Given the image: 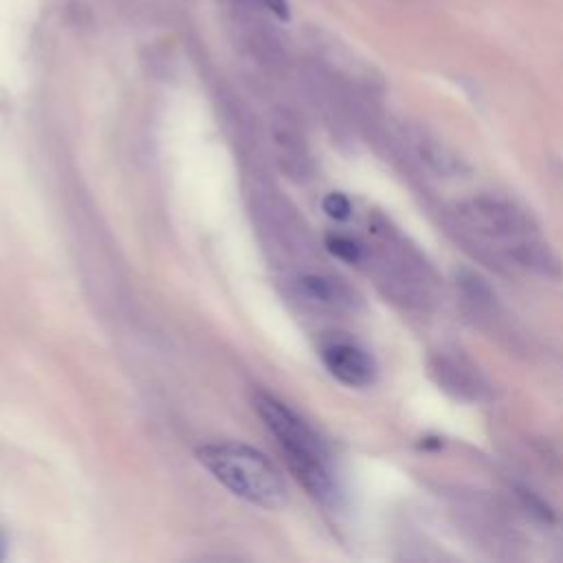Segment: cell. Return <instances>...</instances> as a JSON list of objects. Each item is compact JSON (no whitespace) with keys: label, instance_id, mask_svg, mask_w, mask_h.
<instances>
[{"label":"cell","instance_id":"cell-1","mask_svg":"<svg viewBox=\"0 0 563 563\" xmlns=\"http://www.w3.org/2000/svg\"><path fill=\"white\" fill-rule=\"evenodd\" d=\"M460 227L490 253V260L499 266L504 262L530 271L534 275L559 279L563 264L541 235L532 216L499 196H475L455 207Z\"/></svg>","mask_w":563,"mask_h":563},{"label":"cell","instance_id":"cell-2","mask_svg":"<svg viewBox=\"0 0 563 563\" xmlns=\"http://www.w3.org/2000/svg\"><path fill=\"white\" fill-rule=\"evenodd\" d=\"M196 455L235 497L266 510H277L286 504V482L262 451L242 442H209Z\"/></svg>","mask_w":563,"mask_h":563},{"label":"cell","instance_id":"cell-3","mask_svg":"<svg viewBox=\"0 0 563 563\" xmlns=\"http://www.w3.org/2000/svg\"><path fill=\"white\" fill-rule=\"evenodd\" d=\"M253 405L266 429L277 438V444L301 486L310 490L312 497L332 501L334 479L325 449L317 433L292 409L271 394L257 391Z\"/></svg>","mask_w":563,"mask_h":563},{"label":"cell","instance_id":"cell-4","mask_svg":"<svg viewBox=\"0 0 563 563\" xmlns=\"http://www.w3.org/2000/svg\"><path fill=\"white\" fill-rule=\"evenodd\" d=\"M321 361L328 372L350 387H367L376 378L374 358L350 341H330L321 347Z\"/></svg>","mask_w":563,"mask_h":563},{"label":"cell","instance_id":"cell-5","mask_svg":"<svg viewBox=\"0 0 563 563\" xmlns=\"http://www.w3.org/2000/svg\"><path fill=\"white\" fill-rule=\"evenodd\" d=\"M429 372L446 394L464 402H475L486 391V383L482 380L479 372L460 356L455 358L451 354L438 352L429 358Z\"/></svg>","mask_w":563,"mask_h":563},{"label":"cell","instance_id":"cell-6","mask_svg":"<svg viewBox=\"0 0 563 563\" xmlns=\"http://www.w3.org/2000/svg\"><path fill=\"white\" fill-rule=\"evenodd\" d=\"M297 292L303 301L325 310H350L356 306L354 290L330 275H303L297 279Z\"/></svg>","mask_w":563,"mask_h":563},{"label":"cell","instance_id":"cell-7","mask_svg":"<svg viewBox=\"0 0 563 563\" xmlns=\"http://www.w3.org/2000/svg\"><path fill=\"white\" fill-rule=\"evenodd\" d=\"M411 141H413V152H416L418 161L424 163L427 169H431L433 174L444 176V178H455V176H462L468 172V167L455 152H451L446 145L431 139L429 134L413 132Z\"/></svg>","mask_w":563,"mask_h":563},{"label":"cell","instance_id":"cell-8","mask_svg":"<svg viewBox=\"0 0 563 563\" xmlns=\"http://www.w3.org/2000/svg\"><path fill=\"white\" fill-rule=\"evenodd\" d=\"M455 284L460 288L462 299L473 308V310H493L495 306V292L493 288L473 271H460L455 275Z\"/></svg>","mask_w":563,"mask_h":563},{"label":"cell","instance_id":"cell-9","mask_svg":"<svg viewBox=\"0 0 563 563\" xmlns=\"http://www.w3.org/2000/svg\"><path fill=\"white\" fill-rule=\"evenodd\" d=\"M231 13H266L277 20H288L290 9L286 0H227Z\"/></svg>","mask_w":563,"mask_h":563},{"label":"cell","instance_id":"cell-10","mask_svg":"<svg viewBox=\"0 0 563 563\" xmlns=\"http://www.w3.org/2000/svg\"><path fill=\"white\" fill-rule=\"evenodd\" d=\"M325 246H328V251H330L332 255H336L339 260L350 262V264H356V262H361V257H363L361 244H358L356 240L347 238V235H339V233H336V235H328Z\"/></svg>","mask_w":563,"mask_h":563},{"label":"cell","instance_id":"cell-11","mask_svg":"<svg viewBox=\"0 0 563 563\" xmlns=\"http://www.w3.org/2000/svg\"><path fill=\"white\" fill-rule=\"evenodd\" d=\"M323 209H325V213H328L330 218H334V220H345V218L350 216V211H352V205H350V200H347L343 194L332 191V194H328V196L323 198Z\"/></svg>","mask_w":563,"mask_h":563},{"label":"cell","instance_id":"cell-12","mask_svg":"<svg viewBox=\"0 0 563 563\" xmlns=\"http://www.w3.org/2000/svg\"><path fill=\"white\" fill-rule=\"evenodd\" d=\"M4 548H7V539H4V534H2V530H0V561L4 559Z\"/></svg>","mask_w":563,"mask_h":563}]
</instances>
